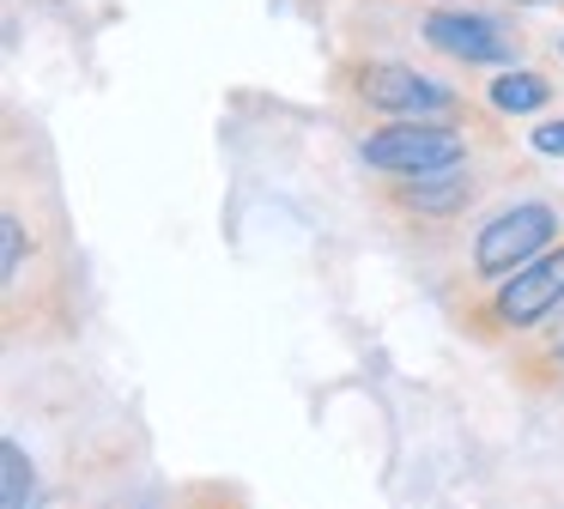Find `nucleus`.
Masks as SVG:
<instances>
[{"mask_svg": "<svg viewBox=\"0 0 564 509\" xmlns=\"http://www.w3.org/2000/svg\"><path fill=\"white\" fill-rule=\"evenodd\" d=\"M564 370V310L546 322V334H540V376Z\"/></svg>", "mask_w": 564, "mask_h": 509, "instance_id": "9", "label": "nucleus"}, {"mask_svg": "<svg viewBox=\"0 0 564 509\" xmlns=\"http://www.w3.org/2000/svg\"><path fill=\"white\" fill-rule=\"evenodd\" d=\"M0 467H7V497H0V509H31V497H37V473H31L25 448L7 443L0 448Z\"/></svg>", "mask_w": 564, "mask_h": 509, "instance_id": "8", "label": "nucleus"}, {"mask_svg": "<svg viewBox=\"0 0 564 509\" xmlns=\"http://www.w3.org/2000/svg\"><path fill=\"white\" fill-rule=\"evenodd\" d=\"M564 230V206L558 201H516L491 218L474 237V273L479 279H510L516 267L540 261Z\"/></svg>", "mask_w": 564, "mask_h": 509, "instance_id": "3", "label": "nucleus"}, {"mask_svg": "<svg viewBox=\"0 0 564 509\" xmlns=\"http://www.w3.org/2000/svg\"><path fill=\"white\" fill-rule=\"evenodd\" d=\"M558 55H564V36H558Z\"/></svg>", "mask_w": 564, "mask_h": 509, "instance_id": "12", "label": "nucleus"}, {"mask_svg": "<svg viewBox=\"0 0 564 509\" xmlns=\"http://www.w3.org/2000/svg\"><path fill=\"white\" fill-rule=\"evenodd\" d=\"M467 133L455 121H382L358 140V158L382 176H437V170L467 164Z\"/></svg>", "mask_w": 564, "mask_h": 509, "instance_id": "2", "label": "nucleus"}, {"mask_svg": "<svg viewBox=\"0 0 564 509\" xmlns=\"http://www.w3.org/2000/svg\"><path fill=\"white\" fill-rule=\"evenodd\" d=\"M486 97H491V109H498V116H534V109H546L552 85L540 79V73L516 67V73H503V79H491Z\"/></svg>", "mask_w": 564, "mask_h": 509, "instance_id": "7", "label": "nucleus"}, {"mask_svg": "<svg viewBox=\"0 0 564 509\" xmlns=\"http://www.w3.org/2000/svg\"><path fill=\"white\" fill-rule=\"evenodd\" d=\"M528 145H534V152H546V158H564V121H546V128H540Z\"/></svg>", "mask_w": 564, "mask_h": 509, "instance_id": "10", "label": "nucleus"}, {"mask_svg": "<svg viewBox=\"0 0 564 509\" xmlns=\"http://www.w3.org/2000/svg\"><path fill=\"white\" fill-rule=\"evenodd\" d=\"M564 310V242H552L540 261L516 267L510 279H498V291H486L479 327L486 334H522L534 322H552Z\"/></svg>", "mask_w": 564, "mask_h": 509, "instance_id": "4", "label": "nucleus"}, {"mask_svg": "<svg viewBox=\"0 0 564 509\" xmlns=\"http://www.w3.org/2000/svg\"><path fill=\"white\" fill-rule=\"evenodd\" d=\"M425 43L449 61H467V67H491V61L522 55V36H516L510 19H498V12H467V7H431Z\"/></svg>", "mask_w": 564, "mask_h": 509, "instance_id": "5", "label": "nucleus"}, {"mask_svg": "<svg viewBox=\"0 0 564 509\" xmlns=\"http://www.w3.org/2000/svg\"><path fill=\"white\" fill-rule=\"evenodd\" d=\"M474 201H479V182H474V170H467V164L437 170V176H401L389 188V206H394V213H406V218H419V225L455 218V213H467Z\"/></svg>", "mask_w": 564, "mask_h": 509, "instance_id": "6", "label": "nucleus"}, {"mask_svg": "<svg viewBox=\"0 0 564 509\" xmlns=\"http://www.w3.org/2000/svg\"><path fill=\"white\" fill-rule=\"evenodd\" d=\"M346 97L382 121H462L467 109L449 85L425 79L419 67H401V61H352L346 67Z\"/></svg>", "mask_w": 564, "mask_h": 509, "instance_id": "1", "label": "nucleus"}, {"mask_svg": "<svg viewBox=\"0 0 564 509\" xmlns=\"http://www.w3.org/2000/svg\"><path fill=\"white\" fill-rule=\"evenodd\" d=\"M516 7H552V0H516Z\"/></svg>", "mask_w": 564, "mask_h": 509, "instance_id": "11", "label": "nucleus"}]
</instances>
